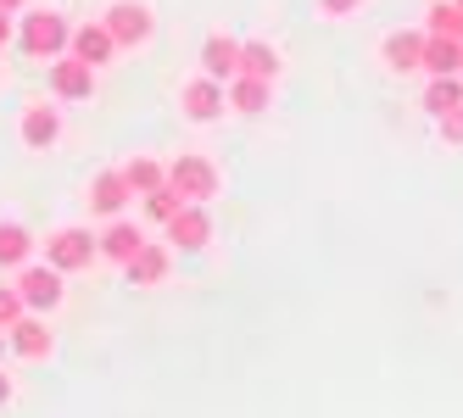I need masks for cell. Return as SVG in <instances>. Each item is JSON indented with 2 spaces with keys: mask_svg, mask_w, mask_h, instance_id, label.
<instances>
[{
  "mask_svg": "<svg viewBox=\"0 0 463 418\" xmlns=\"http://www.w3.org/2000/svg\"><path fill=\"white\" fill-rule=\"evenodd\" d=\"M73 40V28L61 12H34V17H23V51L34 56V61H56L61 51H68Z\"/></svg>",
  "mask_w": 463,
  "mask_h": 418,
  "instance_id": "1",
  "label": "cell"
},
{
  "mask_svg": "<svg viewBox=\"0 0 463 418\" xmlns=\"http://www.w3.org/2000/svg\"><path fill=\"white\" fill-rule=\"evenodd\" d=\"M95 256H101V246H95L90 229H56V235L45 240V263H51L56 274H79V268L95 263Z\"/></svg>",
  "mask_w": 463,
  "mask_h": 418,
  "instance_id": "2",
  "label": "cell"
},
{
  "mask_svg": "<svg viewBox=\"0 0 463 418\" xmlns=\"http://www.w3.org/2000/svg\"><path fill=\"white\" fill-rule=\"evenodd\" d=\"M168 184L179 190L184 201H213V196H218V168L207 163V156L184 151L179 163H168Z\"/></svg>",
  "mask_w": 463,
  "mask_h": 418,
  "instance_id": "3",
  "label": "cell"
},
{
  "mask_svg": "<svg viewBox=\"0 0 463 418\" xmlns=\"http://www.w3.org/2000/svg\"><path fill=\"white\" fill-rule=\"evenodd\" d=\"M101 23H107V34H112L118 45H146L151 28H156V17H151L146 0H118V6H112Z\"/></svg>",
  "mask_w": 463,
  "mask_h": 418,
  "instance_id": "4",
  "label": "cell"
},
{
  "mask_svg": "<svg viewBox=\"0 0 463 418\" xmlns=\"http://www.w3.org/2000/svg\"><path fill=\"white\" fill-rule=\"evenodd\" d=\"M17 296L28 312H56L61 307V274L45 263V268H23L17 274Z\"/></svg>",
  "mask_w": 463,
  "mask_h": 418,
  "instance_id": "5",
  "label": "cell"
},
{
  "mask_svg": "<svg viewBox=\"0 0 463 418\" xmlns=\"http://www.w3.org/2000/svg\"><path fill=\"white\" fill-rule=\"evenodd\" d=\"M162 229H168V240H174L179 251H202V246L213 240V218H207L202 201H184L168 223H162Z\"/></svg>",
  "mask_w": 463,
  "mask_h": 418,
  "instance_id": "6",
  "label": "cell"
},
{
  "mask_svg": "<svg viewBox=\"0 0 463 418\" xmlns=\"http://www.w3.org/2000/svg\"><path fill=\"white\" fill-rule=\"evenodd\" d=\"M51 95H56V101H90V95H95V68L79 61V56H61L51 68Z\"/></svg>",
  "mask_w": 463,
  "mask_h": 418,
  "instance_id": "7",
  "label": "cell"
},
{
  "mask_svg": "<svg viewBox=\"0 0 463 418\" xmlns=\"http://www.w3.org/2000/svg\"><path fill=\"white\" fill-rule=\"evenodd\" d=\"M179 101H184V117H190V123H213V117H223L229 95H223V84H218V79H207V73H202L195 84H184Z\"/></svg>",
  "mask_w": 463,
  "mask_h": 418,
  "instance_id": "8",
  "label": "cell"
},
{
  "mask_svg": "<svg viewBox=\"0 0 463 418\" xmlns=\"http://www.w3.org/2000/svg\"><path fill=\"white\" fill-rule=\"evenodd\" d=\"M17 135H23V145L28 151H51L56 140H61V107H28L23 112V123H17Z\"/></svg>",
  "mask_w": 463,
  "mask_h": 418,
  "instance_id": "9",
  "label": "cell"
},
{
  "mask_svg": "<svg viewBox=\"0 0 463 418\" xmlns=\"http://www.w3.org/2000/svg\"><path fill=\"white\" fill-rule=\"evenodd\" d=\"M68 56L90 61V68H107V61L118 56V40L107 34V23H84V28H73V40H68Z\"/></svg>",
  "mask_w": 463,
  "mask_h": 418,
  "instance_id": "10",
  "label": "cell"
},
{
  "mask_svg": "<svg viewBox=\"0 0 463 418\" xmlns=\"http://www.w3.org/2000/svg\"><path fill=\"white\" fill-rule=\"evenodd\" d=\"M6 340H12V351L17 358H28V363H40V358H51V330H45V318H34V312H23L17 324L6 330Z\"/></svg>",
  "mask_w": 463,
  "mask_h": 418,
  "instance_id": "11",
  "label": "cell"
},
{
  "mask_svg": "<svg viewBox=\"0 0 463 418\" xmlns=\"http://www.w3.org/2000/svg\"><path fill=\"white\" fill-rule=\"evenodd\" d=\"M168 263H174V251L156 246V240H146V246L123 263V279H128V284H162V279H168Z\"/></svg>",
  "mask_w": 463,
  "mask_h": 418,
  "instance_id": "12",
  "label": "cell"
},
{
  "mask_svg": "<svg viewBox=\"0 0 463 418\" xmlns=\"http://www.w3.org/2000/svg\"><path fill=\"white\" fill-rule=\"evenodd\" d=\"M202 73H207V79H218V84L235 79V73H241V40L213 34V40L202 45Z\"/></svg>",
  "mask_w": 463,
  "mask_h": 418,
  "instance_id": "13",
  "label": "cell"
},
{
  "mask_svg": "<svg viewBox=\"0 0 463 418\" xmlns=\"http://www.w3.org/2000/svg\"><path fill=\"white\" fill-rule=\"evenodd\" d=\"M128 196H135V190H128L123 168H112V173H95V179H90V207H95V212H107V218H118V212L128 207Z\"/></svg>",
  "mask_w": 463,
  "mask_h": 418,
  "instance_id": "14",
  "label": "cell"
},
{
  "mask_svg": "<svg viewBox=\"0 0 463 418\" xmlns=\"http://www.w3.org/2000/svg\"><path fill=\"white\" fill-rule=\"evenodd\" d=\"M223 95H229V107H235V112L257 117V112H269V101H274V84H269V79H246V73H235Z\"/></svg>",
  "mask_w": 463,
  "mask_h": 418,
  "instance_id": "15",
  "label": "cell"
},
{
  "mask_svg": "<svg viewBox=\"0 0 463 418\" xmlns=\"http://www.w3.org/2000/svg\"><path fill=\"white\" fill-rule=\"evenodd\" d=\"M380 56H385V68H391V73H413V68H419V56H424V34H408V28H396V34H385Z\"/></svg>",
  "mask_w": 463,
  "mask_h": 418,
  "instance_id": "16",
  "label": "cell"
},
{
  "mask_svg": "<svg viewBox=\"0 0 463 418\" xmlns=\"http://www.w3.org/2000/svg\"><path fill=\"white\" fill-rule=\"evenodd\" d=\"M419 68H424L430 79L458 73V68H463V45H458V40H441V34H424V56H419Z\"/></svg>",
  "mask_w": 463,
  "mask_h": 418,
  "instance_id": "17",
  "label": "cell"
},
{
  "mask_svg": "<svg viewBox=\"0 0 463 418\" xmlns=\"http://www.w3.org/2000/svg\"><path fill=\"white\" fill-rule=\"evenodd\" d=\"M95 246H101V256H112V263H128V256L146 246V235L135 229V223H123V218H118L107 235H95Z\"/></svg>",
  "mask_w": 463,
  "mask_h": 418,
  "instance_id": "18",
  "label": "cell"
},
{
  "mask_svg": "<svg viewBox=\"0 0 463 418\" xmlns=\"http://www.w3.org/2000/svg\"><path fill=\"white\" fill-rule=\"evenodd\" d=\"M452 107H463V79H458V73L430 79V89H424V112H430V117H447Z\"/></svg>",
  "mask_w": 463,
  "mask_h": 418,
  "instance_id": "19",
  "label": "cell"
},
{
  "mask_svg": "<svg viewBox=\"0 0 463 418\" xmlns=\"http://www.w3.org/2000/svg\"><path fill=\"white\" fill-rule=\"evenodd\" d=\"M241 73L246 79H279V51L274 45H262V40H251V45H241Z\"/></svg>",
  "mask_w": 463,
  "mask_h": 418,
  "instance_id": "20",
  "label": "cell"
},
{
  "mask_svg": "<svg viewBox=\"0 0 463 418\" xmlns=\"http://www.w3.org/2000/svg\"><path fill=\"white\" fill-rule=\"evenodd\" d=\"M123 179H128V190H135V196H151V190L168 184V168H162L156 156H135V163L123 168Z\"/></svg>",
  "mask_w": 463,
  "mask_h": 418,
  "instance_id": "21",
  "label": "cell"
},
{
  "mask_svg": "<svg viewBox=\"0 0 463 418\" xmlns=\"http://www.w3.org/2000/svg\"><path fill=\"white\" fill-rule=\"evenodd\" d=\"M28 251H34V235L23 223H0V268H23Z\"/></svg>",
  "mask_w": 463,
  "mask_h": 418,
  "instance_id": "22",
  "label": "cell"
},
{
  "mask_svg": "<svg viewBox=\"0 0 463 418\" xmlns=\"http://www.w3.org/2000/svg\"><path fill=\"white\" fill-rule=\"evenodd\" d=\"M424 34H441V40L463 45V6H458V0H436V6H430V28H424Z\"/></svg>",
  "mask_w": 463,
  "mask_h": 418,
  "instance_id": "23",
  "label": "cell"
},
{
  "mask_svg": "<svg viewBox=\"0 0 463 418\" xmlns=\"http://www.w3.org/2000/svg\"><path fill=\"white\" fill-rule=\"evenodd\" d=\"M179 207H184V196H179L174 184H162V190H151V196H146V212H151L156 223H168V218H174Z\"/></svg>",
  "mask_w": 463,
  "mask_h": 418,
  "instance_id": "24",
  "label": "cell"
},
{
  "mask_svg": "<svg viewBox=\"0 0 463 418\" xmlns=\"http://www.w3.org/2000/svg\"><path fill=\"white\" fill-rule=\"evenodd\" d=\"M23 312H28V307H23V296H17V284H0V330H12Z\"/></svg>",
  "mask_w": 463,
  "mask_h": 418,
  "instance_id": "25",
  "label": "cell"
},
{
  "mask_svg": "<svg viewBox=\"0 0 463 418\" xmlns=\"http://www.w3.org/2000/svg\"><path fill=\"white\" fill-rule=\"evenodd\" d=\"M436 123H441V140H447V145H463V107H452V112L436 117Z\"/></svg>",
  "mask_w": 463,
  "mask_h": 418,
  "instance_id": "26",
  "label": "cell"
},
{
  "mask_svg": "<svg viewBox=\"0 0 463 418\" xmlns=\"http://www.w3.org/2000/svg\"><path fill=\"white\" fill-rule=\"evenodd\" d=\"M357 6H363V0H318V12H324V17H352Z\"/></svg>",
  "mask_w": 463,
  "mask_h": 418,
  "instance_id": "27",
  "label": "cell"
},
{
  "mask_svg": "<svg viewBox=\"0 0 463 418\" xmlns=\"http://www.w3.org/2000/svg\"><path fill=\"white\" fill-rule=\"evenodd\" d=\"M12 45V12H0V51Z\"/></svg>",
  "mask_w": 463,
  "mask_h": 418,
  "instance_id": "28",
  "label": "cell"
},
{
  "mask_svg": "<svg viewBox=\"0 0 463 418\" xmlns=\"http://www.w3.org/2000/svg\"><path fill=\"white\" fill-rule=\"evenodd\" d=\"M12 402V374H0V407Z\"/></svg>",
  "mask_w": 463,
  "mask_h": 418,
  "instance_id": "29",
  "label": "cell"
},
{
  "mask_svg": "<svg viewBox=\"0 0 463 418\" xmlns=\"http://www.w3.org/2000/svg\"><path fill=\"white\" fill-rule=\"evenodd\" d=\"M0 12H23V0H0Z\"/></svg>",
  "mask_w": 463,
  "mask_h": 418,
  "instance_id": "30",
  "label": "cell"
},
{
  "mask_svg": "<svg viewBox=\"0 0 463 418\" xmlns=\"http://www.w3.org/2000/svg\"><path fill=\"white\" fill-rule=\"evenodd\" d=\"M0 346H6V330H0Z\"/></svg>",
  "mask_w": 463,
  "mask_h": 418,
  "instance_id": "31",
  "label": "cell"
},
{
  "mask_svg": "<svg viewBox=\"0 0 463 418\" xmlns=\"http://www.w3.org/2000/svg\"><path fill=\"white\" fill-rule=\"evenodd\" d=\"M458 6H463V0H458Z\"/></svg>",
  "mask_w": 463,
  "mask_h": 418,
  "instance_id": "32",
  "label": "cell"
},
{
  "mask_svg": "<svg viewBox=\"0 0 463 418\" xmlns=\"http://www.w3.org/2000/svg\"><path fill=\"white\" fill-rule=\"evenodd\" d=\"M458 73H463V68H458Z\"/></svg>",
  "mask_w": 463,
  "mask_h": 418,
  "instance_id": "33",
  "label": "cell"
}]
</instances>
